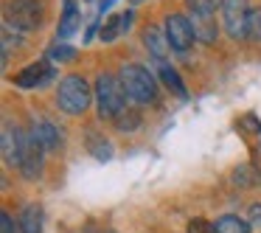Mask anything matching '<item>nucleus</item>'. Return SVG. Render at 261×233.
<instances>
[{"label": "nucleus", "instance_id": "nucleus-21", "mask_svg": "<svg viewBox=\"0 0 261 233\" xmlns=\"http://www.w3.org/2000/svg\"><path fill=\"white\" fill-rule=\"evenodd\" d=\"M247 40L261 42V9L250 12V20H247Z\"/></svg>", "mask_w": 261, "mask_h": 233}, {"label": "nucleus", "instance_id": "nucleus-3", "mask_svg": "<svg viewBox=\"0 0 261 233\" xmlns=\"http://www.w3.org/2000/svg\"><path fill=\"white\" fill-rule=\"evenodd\" d=\"M118 79H121V85H124L126 96H129L132 101L149 104V101L158 98V82H154V76L149 73L146 68H141V65H124Z\"/></svg>", "mask_w": 261, "mask_h": 233}, {"label": "nucleus", "instance_id": "nucleus-2", "mask_svg": "<svg viewBox=\"0 0 261 233\" xmlns=\"http://www.w3.org/2000/svg\"><path fill=\"white\" fill-rule=\"evenodd\" d=\"M57 104L62 113L68 115H82L87 107H90V85L85 82V76L70 73L59 82L57 90Z\"/></svg>", "mask_w": 261, "mask_h": 233}, {"label": "nucleus", "instance_id": "nucleus-18", "mask_svg": "<svg viewBox=\"0 0 261 233\" xmlns=\"http://www.w3.org/2000/svg\"><path fill=\"white\" fill-rule=\"evenodd\" d=\"M115 126H118L121 132H135L138 126H141V113H138V110H132V107H126L124 113L115 118Z\"/></svg>", "mask_w": 261, "mask_h": 233}, {"label": "nucleus", "instance_id": "nucleus-7", "mask_svg": "<svg viewBox=\"0 0 261 233\" xmlns=\"http://www.w3.org/2000/svg\"><path fill=\"white\" fill-rule=\"evenodd\" d=\"M54 79H57V70H54L51 59H42V62H34V65L20 70L14 76V85L23 87V90H31V87H45Z\"/></svg>", "mask_w": 261, "mask_h": 233}, {"label": "nucleus", "instance_id": "nucleus-13", "mask_svg": "<svg viewBox=\"0 0 261 233\" xmlns=\"http://www.w3.org/2000/svg\"><path fill=\"white\" fill-rule=\"evenodd\" d=\"M191 25H194V37H197L199 42H214L216 40L214 14H191Z\"/></svg>", "mask_w": 261, "mask_h": 233}, {"label": "nucleus", "instance_id": "nucleus-5", "mask_svg": "<svg viewBox=\"0 0 261 233\" xmlns=\"http://www.w3.org/2000/svg\"><path fill=\"white\" fill-rule=\"evenodd\" d=\"M247 20H250L247 0H222V23H225V31L233 40H239V37L247 40Z\"/></svg>", "mask_w": 261, "mask_h": 233}, {"label": "nucleus", "instance_id": "nucleus-8", "mask_svg": "<svg viewBox=\"0 0 261 233\" xmlns=\"http://www.w3.org/2000/svg\"><path fill=\"white\" fill-rule=\"evenodd\" d=\"M42 154H45V149L40 146V141L34 135H23V160H20L23 177L37 180L42 174Z\"/></svg>", "mask_w": 261, "mask_h": 233}, {"label": "nucleus", "instance_id": "nucleus-17", "mask_svg": "<svg viewBox=\"0 0 261 233\" xmlns=\"http://www.w3.org/2000/svg\"><path fill=\"white\" fill-rule=\"evenodd\" d=\"M87 149L93 152L96 160H110L113 158V146H110V141H104V135H98V132H90V135H87Z\"/></svg>", "mask_w": 261, "mask_h": 233}, {"label": "nucleus", "instance_id": "nucleus-6", "mask_svg": "<svg viewBox=\"0 0 261 233\" xmlns=\"http://www.w3.org/2000/svg\"><path fill=\"white\" fill-rule=\"evenodd\" d=\"M166 37H169V45L171 51H188L194 45V25H191V17L186 14H169L166 17Z\"/></svg>", "mask_w": 261, "mask_h": 233}, {"label": "nucleus", "instance_id": "nucleus-9", "mask_svg": "<svg viewBox=\"0 0 261 233\" xmlns=\"http://www.w3.org/2000/svg\"><path fill=\"white\" fill-rule=\"evenodd\" d=\"M0 149H3V160L9 166H17L23 160V132L12 124H3V132H0Z\"/></svg>", "mask_w": 261, "mask_h": 233}, {"label": "nucleus", "instance_id": "nucleus-16", "mask_svg": "<svg viewBox=\"0 0 261 233\" xmlns=\"http://www.w3.org/2000/svg\"><path fill=\"white\" fill-rule=\"evenodd\" d=\"M160 79H163V85L169 87L174 96H180V98H186L188 96V90H186V85H182V79H180V73H177L174 68H169L166 62H160Z\"/></svg>", "mask_w": 261, "mask_h": 233}, {"label": "nucleus", "instance_id": "nucleus-24", "mask_svg": "<svg viewBox=\"0 0 261 233\" xmlns=\"http://www.w3.org/2000/svg\"><path fill=\"white\" fill-rule=\"evenodd\" d=\"M0 227H3V233H14V219H12V214H0Z\"/></svg>", "mask_w": 261, "mask_h": 233}, {"label": "nucleus", "instance_id": "nucleus-10", "mask_svg": "<svg viewBox=\"0 0 261 233\" xmlns=\"http://www.w3.org/2000/svg\"><path fill=\"white\" fill-rule=\"evenodd\" d=\"M31 135L40 141V146L45 149V152H59V149H62V143H65L59 126L54 124V121H45V118L34 121V130H31Z\"/></svg>", "mask_w": 261, "mask_h": 233}, {"label": "nucleus", "instance_id": "nucleus-20", "mask_svg": "<svg viewBox=\"0 0 261 233\" xmlns=\"http://www.w3.org/2000/svg\"><path fill=\"white\" fill-rule=\"evenodd\" d=\"M191 14H214L216 6H222V0H186Z\"/></svg>", "mask_w": 261, "mask_h": 233}, {"label": "nucleus", "instance_id": "nucleus-11", "mask_svg": "<svg viewBox=\"0 0 261 233\" xmlns=\"http://www.w3.org/2000/svg\"><path fill=\"white\" fill-rule=\"evenodd\" d=\"M143 45H146V51L152 54L158 62H163L166 57H169V37L163 34L160 29H154V25H149V29H143Z\"/></svg>", "mask_w": 261, "mask_h": 233}, {"label": "nucleus", "instance_id": "nucleus-25", "mask_svg": "<svg viewBox=\"0 0 261 233\" xmlns=\"http://www.w3.org/2000/svg\"><path fill=\"white\" fill-rule=\"evenodd\" d=\"M250 225H258L261 227V202L250 205Z\"/></svg>", "mask_w": 261, "mask_h": 233}, {"label": "nucleus", "instance_id": "nucleus-22", "mask_svg": "<svg viewBox=\"0 0 261 233\" xmlns=\"http://www.w3.org/2000/svg\"><path fill=\"white\" fill-rule=\"evenodd\" d=\"M121 31H124V29H121V14H115V17H110L107 25L101 29V40H104V42H113L115 37L121 34Z\"/></svg>", "mask_w": 261, "mask_h": 233}, {"label": "nucleus", "instance_id": "nucleus-1", "mask_svg": "<svg viewBox=\"0 0 261 233\" xmlns=\"http://www.w3.org/2000/svg\"><path fill=\"white\" fill-rule=\"evenodd\" d=\"M96 107L101 118H118L126 110V90L118 76L113 73H98L96 79Z\"/></svg>", "mask_w": 261, "mask_h": 233}, {"label": "nucleus", "instance_id": "nucleus-12", "mask_svg": "<svg viewBox=\"0 0 261 233\" xmlns=\"http://www.w3.org/2000/svg\"><path fill=\"white\" fill-rule=\"evenodd\" d=\"M79 25H82V17H79V12H76V0H65L57 37H59V40H68L70 34H76V29H79Z\"/></svg>", "mask_w": 261, "mask_h": 233}, {"label": "nucleus", "instance_id": "nucleus-4", "mask_svg": "<svg viewBox=\"0 0 261 233\" xmlns=\"http://www.w3.org/2000/svg\"><path fill=\"white\" fill-rule=\"evenodd\" d=\"M45 20L42 0H6V23L20 31L40 29Z\"/></svg>", "mask_w": 261, "mask_h": 233}, {"label": "nucleus", "instance_id": "nucleus-14", "mask_svg": "<svg viewBox=\"0 0 261 233\" xmlns=\"http://www.w3.org/2000/svg\"><path fill=\"white\" fill-rule=\"evenodd\" d=\"M20 233H42V208L25 205L20 211Z\"/></svg>", "mask_w": 261, "mask_h": 233}, {"label": "nucleus", "instance_id": "nucleus-19", "mask_svg": "<svg viewBox=\"0 0 261 233\" xmlns=\"http://www.w3.org/2000/svg\"><path fill=\"white\" fill-rule=\"evenodd\" d=\"M48 59H51V62H70V59H76V48L57 42V45L48 51Z\"/></svg>", "mask_w": 261, "mask_h": 233}, {"label": "nucleus", "instance_id": "nucleus-15", "mask_svg": "<svg viewBox=\"0 0 261 233\" xmlns=\"http://www.w3.org/2000/svg\"><path fill=\"white\" fill-rule=\"evenodd\" d=\"M214 230L216 233H250V219L227 214V216H219V219L214 222Z\"/></svg>", "mask_w": 261, "mask_h": 233}, {"label": "nucleus", "instance_id": "nucleus-23", "mask_svg": "<svg viewBox=\"0 0 261 233\" xmlns=\"http://www.w3.org/2000/svg\"><path fill=\"white\" fill-rule=\"evenodd\" d=\"M188 233H216L214 225H208L205 219H191L188 222Z\"/></svg>", "mask_w": 261, "mask_h": 233}, {"label": "nucleus", "instance_id": "nucleus-27", "mask_svg": "<svg viewBox=\"0 0 261 233\" xmlns=\"http://www.w3.org/2000/svg\"><path fill=\"white\" fill-rule=\"evenodd\" d=\"M132 3H141V0H132Z\"/></svg>", "mask_w": 261, "mask_h": 233}, {"label": "nucleus", "instance_id": "nucleus-26", "mask_svg": "<svg viewBox=\"0 0 261 233\" xmlns=\"http://www.w3.org/2000/svg\"><path fill=\"white\" fill-rule=\"evenodd\" d=\"M113 3H115V0H101V6H98V14L104 17V12H107V9L113 6Z\"/></svg>", "mask_w": 261, "mask_h": 233}]
</instances>
